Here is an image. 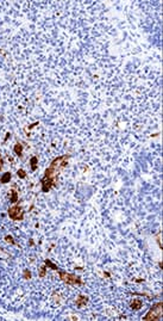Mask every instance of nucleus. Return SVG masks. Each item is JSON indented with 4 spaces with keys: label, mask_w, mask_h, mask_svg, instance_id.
I'll list each match as a JSON object with an SVG mask.
<instances>
[{
    "label": "nucleus",
    "mask_w": 163,
    "mask_h": 321,
    "mask_svg": "<svg viewBox=\"0 0 163 321\" xmlns=\"http://www.w3.org/2000/svg\"><path fill=\"white\" fill-rule=\"evenodd\" d=\"M57 174H58V171L55 170L51 166H49L45 170L44 177L42 178V190H43V192H48L55 185V182L57 179Z\"/></svg>",
    "instance_id": "obj_1"
},
{
    "label": "nucleus",
    "mask_w": 163,
    "mask_h": 321,
    "mask_svg": "<svg viewBox=\"0 0 163 321\" xmlns=\"http://www.w3.org/2000/svg\"><path fill=\"white\" fill-rule=\"evenodd\" d=\"M161 319H162V302L156 303L149 310V313L143 317L144 321H158Z\"/></svg>",
    "instance_id": "obj_2"
},
{
    "label": "nucleus",
    "mask_w": 163,
    "mask_h": 321,
    "mask_svg": "<svg viewBox=\"0 0 163 321\" xmlns=\"http://www.w3.org/2000/svg\"><path fill=\"white\" fill-rule=\"evenodd\" d=\"M60 278L69 285H81L82 284V281L79 276H75V275H72V273H68V272H64V271H60Z\"/></svg>",
    "instance_id": "obj_3"
},
{
    "label": "nucleus",
    "mask_w": 163,
    "mask_h": 321,
    "mask_svg": "<svg viewBox=\"0 0 163 321\" xmlns=\"http://www.w3.org/2000/svg\"><path fill=\"white\" fill-rule=\"evenodd\" d=\"M10 219H12L13 221H20L24 219V209L19 206H13L9 209L7 211Z\"/></svg>",
    "instance_id": "obj_4"
},
{
    "label": "nucleus",
    "mask_w": 163,
    "mask_h": 321,
    "mask_svg": "<svg viewBox=\"0 0 163 321\" xmlns=\"http://www.w3.org/2000/svg\"><path fill=\"white\" fill-rule=\"evenodd\" d=\"M87 302H88V297L85 296V295H79L78 299H76V306H78V307H82V306H85Z\"/></svg>",
    "instance_id": "obj_5"
},
{
    "label": "nucleus",
    "mask_w": 163,
    "mask_h": 321,
    "mask_svg": "<svg viewBox=\"0 0 163 321\" xmlns=\"http://www.w3.org/2000/svg\"><path fill=\"white\" fill-rule=\"evenodd\" d=\"M142 307H143V302H142V300H139V299H135V300L131 302V308H132L134 310H139Z\"/></svg>",
    "instance_id": "obj_6"
},
{
    "label": "nucleus",
    "mask_w": 163,
    "mask_h": 321,
    "mask_svg": "<svg viewBox=\"0 0 163 321\" xmlns=\"http://www.w3.org/2000/svg\"><path fill=\"white\" fill-rule=\"evenodd\" d=\"M13 152L16 153V155H18L19 158H22L23 157V144L19 143V142H17L14 144V147H13Z\"/></svg>",
    "instance_id": "obj_7"
},
{
    "label": "nucleus",
    "mask_w": 163,
    "mask_h": 321,
    "mask_svg": "<svg viewBox=\"0 0 163 321\" xmlns=\"http://www.w3.org/2000/svg\"><path fill=\"white\" fill-rule=\"evenodd\" d=\"M11 173L10 172H5L3 176H1V178H0V182H1L3 184H6V183H9L10 180H11Z\"/></svg>",
    "instance_id": "obj_8"
},
{
    "label": "nucleus",
    "mask_w": 163,
    "mask_h": 321,
    "mask_svg": "<svg viewBox=\"0 0 163 321\" xmlns=\"http://www.w3.org/2000/svg\"><path fill=\"white\" fill-rule=\"evenodd\" d=\"M30 165H31V171L34 172L37 170V166H38V159L36 157H32L31 160H30Z\"/></svg>",
    "instance_id": "obj_9"
},
{
    "label": "nucleus",
    "mask_w": 163,
    "mask_h": 321,
    "mask_svg": "<svg viewBox=\"0 0 163 321\" xmlns=\"http://www.w3.org/2000/svg\"><path fill=\"white\" fill-rule=\"evenodd\" d=\"M11 193H12V195H11L10 201H11L12 203H16V202L18 201V192H17L16 190H12V191H11Z\"/></svg>",
    "instance_id": "obj_10"
},
{
    "label": "nucleus",
    "mask_w": 163,
    "mask_h": 321,
    "mask_svg": "<svg viewBox=\"0 0 163 321\" xmlns=\"http://www.w3.org/2000/svg\"><path fill=\"white\" fill-rule=\"evenodd\" d=\"M44 264H45V266H47V268H50V269H52V270H58V269H57V266H56L55 264H52V263H51L50 260H48V259H45V260H44Z\"/></svg>",
    "instance_id": "obj_11"
},
{
    "label": "nucleus",
    "mask_w": 163,
    "mask_h": 321,
    "mask_svg": "<svg viewBox=\"0 0 163 321\" xmlns=\"http://www.w3.org/2000/svg\"><path fill=\"white\" fill-rule=\"evenodd\" d=\"M17 176H18L20 179H24V178L26 177V172H25L24 170H18V172H17Z\"/></svg>",
    "instance_id": "obj_12"
},
{
    "label": "nucleus",
    "mask_w": 163,
    "mask_h": 321,
    "mask_svg": "<svg viewBox=\"0 0 163 321\" xmlns=\"http://www.w3.org/2000/svg\"><path fill=\"white\" fill-rule=\"evenodd\" d=\"M5 241L9 242V244H11V245H16V242H14V240H13V238L11 235H6L5 237Z\"/></svg>",
    "instance_id": "obj_13"
},
{
    "label": "nucleus",
    "mask_w": 163,
    "mask_h": 321,
    "mask_svg": "<svg viewBox=\"0 0 163 321\" xmlns=\"http://www.w3.org/2000/svg\"><path fill=\"white\" fill-rule=\"evenodd\" d=\"M45 272H47V266L45 265H43L42 268H41V270H39V277H44L45 276Z\"/></svg>",
    "instance_id": "obj_14"
},
{
    "label": "nucleus",
    "mask_w": 163,
    "mask_h": 321,
    "mask_svg": "<svg viewBox=\"0 0 163 321\" xmlns=\"http://www.w3.org/2000/svg\"><path fill=\"white\" fill-rule=\"evenodd\" d=\"M24 278H25V279H30V278H31V272H30L27 269L24 270Z\"/></svg>",
    "instance_id": "obj_15"
},
{
    "label": "nucleus",
    "mask_w": 163,
    "mask_h": 321,
    "mask_svg": "<svg viewBox=\"0 0 163 321\" xmlns=\"http://www.w3.org/2000/svg\"><path fill=\"white\" fill-rule=\"evenodd\" d=\"M36 126H38V122H35V123H32L31 126H29V127H27V129H29V130H31V129H34V128H35Z\"/></svg>",
    "instance_id": "obj_16"
},
{
    "label": "nucleus",
    "mask_w": 163,
    "mask_h": 321,
    "mask_svg": "<svg viewBox=\"0 0 163 321\" xmlns=\"http://www.w3.org/2000/svg\"><path fill=\"white\" fill-rule=\"evenodd\" d=\"M3 165H4V162H3V159H1V155H0V170L3 168Z\"/></svg>",
    "instance_id": "obj_17"
},
{
    "label": "nucleus",
    "mask_w": 163,
    "mask_h": 321,
    "mask_svg": "<svg viewBox=\"0 0 163 321\" xmlns=\"http://www.w3.org/2000/svg\"><path fill=\"white\" fill-rule=\"evenodd\" d=\"M10 136H11V135H10V133H7V135H6V136H5V140H4V141H6V140H7V138H9V137H10Z\"/></svg>",
    "instance_id": "obj_18"
}]
</instances>
